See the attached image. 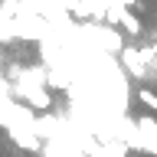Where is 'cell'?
Wrapping results in <instances>:
<instances>
[{
	"instance_id": "cell-1",
	"label": "cell",
	"mask_w": 157,
	"mask_h": 157,
	"mask_svg": "<svg viewBox=\"0 0 157 157\" xmlns=\"http://www.w3.org/2000/svg\"><path fill=\"white\" fill-rule=\"evenodd\" d=\"M121 66L128 69V75H134V78H154L147 59L141 56V46H124L121 49Z\"/></svg>"
},
{
	"instance_id": "cell-2",
	"label": "cell",
	"mask_w": 157,
	"mask_h": 157,
	"mask_svg": "<svg viewBox=\"0 0 157 157\" xmlns=\"http://www.w3.org/2000/svg\"><path fill=\"white\" fill-rule=\"evenodd\" d=\"M137 101H144L151 111H157V95L151 92V88H141V92H137Z\"/></svg>"
},
{
	"instance_id": "cell-3",
	"label": "cell",
	"mask_w": 157,
	"mask_h": 157,
	"mask_svg": "<svg viewBox=\"0 0 157 157\" xmlns=\"http://www.w3.org/2000/svg\"><path fill=\"white\" fill-rule=\"evenodd\" d=\"M118 3H121V7H128V10H134V7H137V0H118Z\"/></svg>"
},
{
	"instance_id": "cell-4",
	"label": "cell",
	"mask_w": 157,
	"mask_h": 157,
	"mask_svg": "<svg viewBox=\"0 0 157 157\" xmlns=\"http://www.w3.org/2000/svg\"><path fill=\"white\" fill-rule=\"evenodd\" d=\"M151 75L157 78V56H154V62H151Z\"/></svg>"
}]
</instances>
